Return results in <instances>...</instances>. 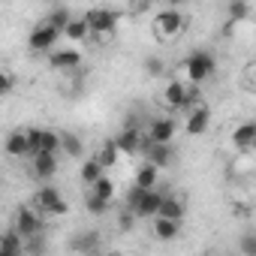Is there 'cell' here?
I'll return each mask as SVG.
<instances>
[{
  "mask_svg": "<svg viewBox=\"0 0 256 256\" xmlns=\"http://www.w3.org/2000/svg\"><path fill=\"white\" fill-rule=\"evenodd\" d=\"M6 154H10V157H30L28 130H12V133L6 136Z\"/></svg>",
  "mask_w": 256,
  "mask_h": 256,
  "instance_id": "cell-17",
  "label": "cell"
},
{
  "mask_svg": "<svg viewBox=\"0 0 256 256\" xmlns=\"http://www.w3.org/2000/svg\"><path fill=\"white\" fill-rule=\"evenodd\" d=\"M139 154H145V163H151L157 169H169L175 163V148L172 145H154L148 136L142 139V151Z\"/></svg>",
  "mask_w": 256,
  "mask_h": 256,
  "instance_id": "cell-7",
  "label": "cell"
},
{
  "mask_svg": "<svg viewBox=\"0 0 256 256\" xmlns=\"http://www.w3.org/2000/svg\"><path fill=\"white\" fill-rule=\"evenodd\" d=\"M187 94H190V82H178V78H172V82L166 84V90H163V102H166L169 108H178V112H181Z\"/></svg>",
  "mask_w": 256,
  "mask_h": 256,
  "instance_id": "cell-13",
  "label": "cell"
},
{
  "mask_svg": "<svg viewBox=\"0 0 256 256\" xmlns=\"http://www.w3.org/2000/svg\"><path fill=\"white\" fill-rule=\"evenodd\" d=\"M72 18H76V16L70 12V6H52V10L46 12V18H42V22H46L48 28H54V30H60V34H64V30L72 24Z\"/></svg>",
  "mask_w": 256,
  "mask_h": 256,
  "instance_id": "cell-18",
  "label": "cell"
},
{
  "mask_svg": "<svg viewBox=\"0 0 256 256\" xmlns=\"http://www.w3.org/2000/svg\"><path fill=\"white\" fill-rule=\"evenodd\" d=\"M184 199L181 196H175V193H166L163 196V208H160V217H166V220H175V223H181L184 220Z\"/></svg>",
  "mask_w": 256,
  "mask_h": 256,
  "instance_id": "cell-19",
  "label": "cell"
},
{
  "mask_svg": "<svg viewBox=\"0 0 256 256\" xmlns=\"http://www.w3.org/2000/svg\"><path fill=\"white\" fill-rule=\"evenodd\" d=\"M157 175H160L157 166L142 163V166L136 169V187H142V190H157Z\"/></svg>",
  "mask_w": 256,
  "mask_h": 256,
  "instance_id": "cell-23",
  "label": "cell"
},
{
  "mask_svg": "<svg viewBox=\"0 0 256 256\" xmlns=\"http://www.w3.org/2000/svg\"><path fill=\"white\" fill-rule=\"evenodd\" d=\"M64 36H66L70 42H84V40H90L94 34H90V28H88L84 18H72V24L64 30Z\"/></svg>",
  "mask_w": 256,
  "mask_h": 256,
  "instance_id": "cell-26",
  "label": "cell"
},
{
  "mask_svg": "<svg viewBox=\"0 0 256 256\" xmlns=\"http://www.w3.org/2000/svg\"><path fill=\"white\" fill-rule=\"evenodd\" d=\"M100 241H102V232L100 229H82L70 238V250L72 253H84V256H96L100 253Z\"/></svg>",
  "mask_w": 256,
  "mask_h": 256,
  "instance_id": "cell-10",
  "label": "cell"
},
{
  "mask_svg": "<svg viewBox=\"0 0 256 256\" xmlns=\"http://www.w3.org/2000/svg\"><path fill=\"white\" fill-rule=\"evenodd\" d=\"M118 157H120V151H118V145H114V139H108V142H102L96 151H94V160L102 166V169H112L114 163H118Z\"/></svg>",
  "mask_w": 256,
  "mask_h": 256,
  "instance_id": "cell-22",
  "label": "cell"
},
{
  "mask_svg": "<svg viewBox=\"0 0 256 256\" xmlns=\"http://www.w3.org/2000/svg\"><path fill=\"white\" fill-rule=\"evenodd\" d=\"M163 196L166 193H160V190H142V196H139V202L130 208V214H136V217H160V208H163Z\"/></svg>",
  "mask_w": 256,
  "mask_h": 256,
  "instance_id": "cell-9",
  "label": "cell"
},
{
  "mask_svg": "<svg viewBox=\"0 0 256 256\" xmlns=\"http://www.w3.org/2000/svg\"><path fill=\"white\" fill-rule=\"evenodd\" d=\"M54 175H58V154H40V157H34V178L36 181L48 184Z\"/></svg>",
  "mask_w": 256,
  "mask_h": 256,
  "instance_id": "cell-14",
  "label": "cell"
},
{
  "mask_svg": "<svg viewBox=\"0 0 256 256\" xmlns=\"http://www.w3.org/2000/svg\"><path fill=\"white\" fill-rule=\"evenodd\" d=\"M102 175H106V169H102V166H100L94 157H90V160H84V163H82V169H78V178H82L88 187H94V184H96Z\"/></svg>",
  "mask_w": 256,
  "mask_h": 256,
  "instance_id": "cell-25",
  "label": "cell"
},
{
  "mask_svg": "<svg viewBox=\"0 0 256 256\" xmlns=\"http://www.w3.org/2000/svg\"><path fill=\"white\" fill-rule=\"evenodd\" d=\"M238 250H241V256H256V232H241Z\"/></svg>",
  "mask_w": 256,
  "mask_h": 256,
  "instance_id": "cell-33",
  "label": "cell"
},
{
  "mask_svg": "<svg viewBox=\"0 0 256 256\" xmlns=\"http://www.w3.org/2000/svg\"><path fill=\"white\" fill-rule=\"evenodd\" d=\"M226 18H229V24L247 22L250 18V4H247V0H229V4H226Z\"/></svg>",
  "mask_w": 256,
  "mask_h": 256,
  "instance_id": "cell-24",
  "label": "cell"
},
{
  "mask_svg": "<svg viewBox=\"0 0 256 256\" xmlns=\"http://www.w3.org/2000/svg\"><path fill=\"white\" fill-rule=\"evenodd\" d=\"M90 193H96L100 199H106V202H112V199H114V181H112L108 175H102V178H100V181H96V184L90 187Z\"/></svg>",
  "mask_w": 256,
  "mask_h": 256,
  "instance_id": "cell-31",
  "label": "cell"
},
{
  "mask_svg": "<svg viewBox=\"0 0 256 256\" xmlns=\"http://www.w3.org/2000/svg\"><path fill=\"white\" fill-rule=\"evenodd\" d=\"M12 84H16L12 72H4V82H0V90H4V94H10V90H12Z\"/></svg>",
  "mask_w": 256,
  "mask_h": 256,
  "instance_id": "cell-34",
  "label": "cell"
},
{
  "mask_svg": "<svg viewBox=\"0 0 256 256\" xmlns=\"http://www.w3.org/2000/svg\"><path fill=\"white\" fill-rule=\"evenodd\" d=\"M48 66L54 72H78L82 66V52L78 48H58L48 54Z\"/></svg>",
  "mask_w": 256,
  "mask_h": 256,
  "instance_id": "cell-11",
  "label": "cell"
},
{
  "mask_svg": "<svg viewBox=\"0 0 256 256\" xmlns=\"http://www.w3.org/2000/svg\"><path fill=\"white\" fill-rule=\"evenodd\" d=\"M60 151H64L66 157H82V154H84V142H82V136H76V133H64Z\"/></svg>",
  "mask_w": 256,
  "mask_h": 256,
  "instance_id": "cell-28",
  "label": "cell"
},
{
  "mask_svg": "<svg viewBox=\"0 0 256 256\" xmlns=\"http://www.w3.org/2000/svg\"><path fill=\"white\" fill-rule=\"evenodd\" d=\"M46 253H48L46 235H36V238H28L24 241V256H46Z\"/></svg>",
  "mask_w": 256,
  "mask_h": 256,
  "instance_id": "cell-32",
  "label": "cell"
},
{
  "mask_svg": "<svg viewBox=\"0 0 256 256\" xmlns=\"http://www.w3.org/2000/svg\"><path fill=\"white\" fill-rule=\"evenodd\" d=\"M60 36H64L60 30H54V28H48L46 22H40V24L30 30L28 46H30V52H36V54H52V52H58L54 46H58Z\"/></svg>",
  "mask_w": 256,
  "mask_h": 256,
  "instance_id": "cell-4",
  "label": "cell"
},
{
  "mask_svg": "<svg viewBox=\"0 0 256 256\" xmlns=\"http://www.w3.org/2000/svg\"><path fill=\"white\" fill-rule=\"evenodd\" d=\"M60 142H64V133L42 130V139H40V154H58V151H60ZM40 154H36V157H40Z\"/></svg>",
  "mask_w": 256,
  "mask_h": 256,
  "instance_id": "cell-27",
  "label": "cell"
},
{
  "mask_svg": "<svg viewBox=\"0 0 256 256\" xmlns=\"http://www.w3.org/2000/svg\"><path fill=\"white\" fill-rule=\"evenodd\" d=\"M175 133H178V124H175L172 118H151L148 126H145V136H148L154 145H172Z\"/></svg>",
  "mask_w": 256,
  "mask_h": 256,
  "instance_id": "cell-8",
  "label": "cell"
},
{
  "mask_svg": "<svg viewBox=\"0 0 256 256\" xmlns=\"http://www.w3.org/2000/svg\"><path fill=\"white\" fill-rule=\"evenodd\" d=\"M96 256H102V253H96Z\"/></svg>",
  "mask_w": 256,
  "mask_h": 256,
  "instance_id": "cell-37",
  "label": "cell"
},
{
  "mask_svg": "<svg viewBox=\"0 0 256 256\" xmlns=\"http://www.w3.org/2000/svg\"><path fill=\"white\" fill-rule=\"evenodd\" d=\"M0 256H24V238L16 229L4 232V241H0Z\"/></svg>",
  "mask_w": 256,
  "mask_h": 256,
  "instance_id": "cell-21",
  "label": "cell"
},
{
  "mask_svg": "<svg viewBox=\"0 0 256 256\" xmlns=\"http://www.w3.org/2000/svg\"><path fill=\"white\" fill-rule=\"evenodd\" d=\"M151 229H154V238H157V241H175L178 232H181V223L166 220V217H154V220H151Z\"/></svg>",
  "mask_w": 256,
  "mask_h": 256,
  "instance_id": "cell-20",
  "label": "cell"
},
{
  "mask_svg": "<svg viewBox=\"0 0 256 256\" xmlns=\"http://www.w3.org/2000/svg\"><path fill=\"white\" fill-rule=\"evenodd\" d=\"M253 82H256V72H253Z\"/></svg>",
  "mask_w": 256,
  "mask_h": 256,
  "instance_id": "cell-36",
  "label": "cell"
},
{
  "mask_svg": "<svg viewBox=\"0 0 256 256\" xmlns=\"http://www.w3.org/2000/svg\"><path fill=\"white\" fill-rule=\"evenodd\" d=\"M232 145L238 151H250L256 145V120H244L241 126L232 130Z\"/></svg>",
  "mask_w": 256,
  "mask_h": 256,
  "instance_id": "cell-16",
  "label": "cell"
},
{
  "mask_svg": "<svg viewBox=\"0 0 256 256\" xmlns=\"http://www.w3.org/2000/svg\"><path fill=\"white\" fill-rule=\"evenodd\" d=\"M217 72V60H214V54L211 52H205V48H196V52H190L187 54V60H184V76H187V82L190 84H205L211 76Z\"/></svg>",
  "mask_w": 256,
  "mask_h": 256,
  "instance_id": "cell-1",
  "label": "cell"
},
{
  "mask_svg": "<svg viewBox=\"0 0 256 256\" xmlns=\"http://www.w3.org/2000/svg\"><path fill=\"white\" fill-rule=\"evenodd\" d=\"M208 256H226V253H208Z\"/></svg>",
  "mask_w": 256,
  "mask_h": 256,
  "instance_id": "cell-35",
  "label": "cell"
},
{
  "mask_svg": "<svg viewBox=\"0 0 256 256\" xmlns=\"http://www.w3.org/2000/svg\"><path fill=\"white\" fill-rule=\"evenodd\" d=\"M12 229H16V232H18V235L28 241V238H36V235H42V229H46V220H42V214H40V211H34V208H18Z\"/></svg>",
  "mask_w": 256,
  "mask_h": 256,
  "instance_id": "cell-6",
  "label": "cell"
},
{
  "mask_svg": "<svg viewBox=\"0 0 256 256\" xmlns=\"http://www.w3.org/2000/svg\"><path fill=\"white\" fill-rule=\"evenodd\" d=\"M253 151H256V145H253Z\"/></svg>",
  "mask_w": 256,
  "mask_h": 256,
  "instance_id": "cell-38",
  "label": "cell"
},
{
  "mask_svg": "<svg viewBox=\"0 0 256 256\" xmlns=\"http://www.w3.org/2000/svg\"><path fill=\"white\" fill-rule=\"evenodd\" d=\"M108 205H112V202H106V199H100L96 193H90V190L84 193V208H88V214H94V217H100V214H106V211H108Z\"/></svg>",
  "mask_w": 256,
  "mask_h": 256,
  "instance_id": "cell-30",
  "label": "cell"
},
{
  "mask_svg": "<svg viewBox=\"0 0 256 256\" xmlns=\"http://www.w3.org/2000/svg\"><path fill=\"white\" fill-rule=\"evenodd\" d=\"M142 70H145L151 78H160V76H166V60H163L160 54H145Z\"/></svg>",
  "mask_w": 256,
  "mask_h": 256,
  "instance_id": "cell-29",
  "label": "cell"
},
{
  "mask_svg": "<svg viewBox=\"0 0 256 256\" xmlns=\"http://www.w3.org/2000/svg\"><path fill=\"white\" fill-rule=\"evenodd\" d=\"M36 211L42 217H64L66 214V202H64V196L54 184H42L36 190Z\"/></svg>",
  "mask_w": 256,
  "mask_h": 256,
  "instance_id": "cell-3",
  "label": "cell"
},
{
  "mask_svg": "<svg viewBox=\"0 0 256 256\" xmlns=\"http://www.w3.org/2000/svg\"><path fill=\"white\" fill-rule=\"evenodd\" d=\"M142 139H145L142 126H124V130L114 136V145H118L120 154H139L142 151Z\"/></svg>",
  "mask_w": 256,
  "mask_h": 256,
  "instance_id": "cell-12",
  "label": "cell"
},
{
  "mask_svg": "<svg viewBox=\"0 0 256 256\" xmlns=\"http://www.w3.org/2000/svg\"><path fill=\"white\" fill-rule=\"evenodd\" d=\"M82 18L88 22L90 34H94L96 40H100V36H112L114 28H118V22H120L118 10H106V6H94V10H88Z\"/></svg>",
  "mask_w": 256,
  "mask_h": 256,
  "instance_id": "cell-2",
  "label": "cell"
},
{
  "mask_svg": "<svg viewBox=\"0 0 256 256\" xmlns=\"http://www.w3.org/2000/svg\"><path fill=\"white\" fill-rule=\"evenodd\" d=\"M184 30V16L178 12V10H160L157 16H154V34L160 36V40H175L178 34Z\"/></svg>",
  "mask_w": 256,
  "mask_h": 256,
  "instance_id": "cell-5",
  "label": "cell"
},
{
  "mask_svg": "<svg viewBox=\"0 0 256 256\" xmlns=\"http://www.w3.org/2000/svg\"><path fill=\"white\" fill-rule=\"evenodd\" d=\"M208 126H211V108L202 102L199 108H193V112L187 114V133H190V136H202Z\"/></svg>",
  "mask_w": 256,
  "mask_h": 256,
  "instance_id": "cell-15",
  "label": "cell"
}]
</instances>
